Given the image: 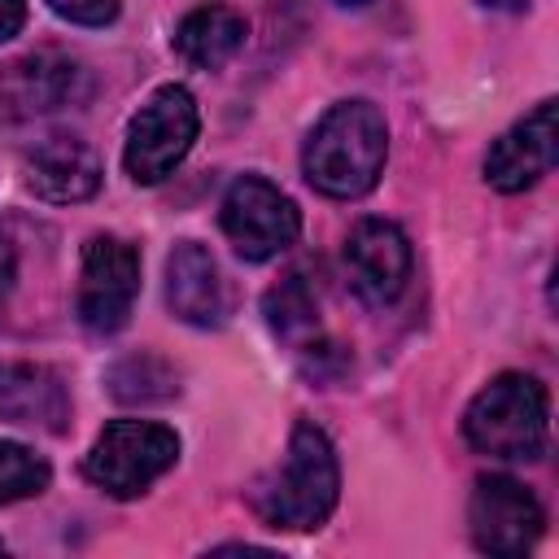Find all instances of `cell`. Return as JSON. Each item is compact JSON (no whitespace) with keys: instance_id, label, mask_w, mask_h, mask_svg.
I'll use <instances>...</instances> for the list:
<instances>
[{"instance_id":"cell-21","label":"cell","mask_w":559,"mask_h":559,"mask_svg":"<svg viewBox=\"0 0 559 559\" xmlns=\"http://www.w3.org/2000/svg\"><path fill=\"white\" fill-rule=\"evenodd\" d=\"M13 280H17V258H13L9 236L0 231V306H4V297H9V288H13Z\"/></svg>"},{"instance_id":"cell-8","label":"cell","mask_w":559,"mask_h":559,"mask_svg":"<svg viewBox=\"0 0 559 559\" xmlns=\"http://www.w3.org/2000/svg\"><path fill=\"white\" fill-rule=\"evenodd\" d=\"M467 528L485 555L515 559L537 546V537L546 528V511H542L537 493L528 485H520L515 476H480L472 485Z\"/></svg>"},{"instance_id":"cell-3","label":"cell","mask_w":559,"mask_h":559,"mask_svg":"<svg viewBox=\"0 0 559 559\" xmlns=\"http://www.w3.org/2000/svg\"><path fill=\"white\" fill-rule=\"evenodd\" d=\"M550 432V397L537 376L502 371L463 411V437L489 459H537Z\"/></svg>"},{"instance_id":"cell-15","label":"cell","mask_w":559,"mask_h":559,"mask_svg":"<svg viewBox=\"0 0 559 559\" xmlns=\"http://www.w3.org/2000/svg\"><path fill=\"white\" fill-rule=\"evenodd\" d=\"M0 419L39 432H61L70 419V393L61 376L39 362H0Z\"/></svg>"},{"instance_id":"cell-1","label":"cell","mask_w":559,"mask_h":559,"mask_svg":"<svg viewBox=\"0 0 559 559\" xmlns=\"http://www.w3.org/2000/svg\"><path fill=\"white\" fill-rule=\"evenodd\" d=\"M384 157H389L384 114L371 100H341L314 122L301 148V175L314 192L354 201L380 183Z\"/></svg>"},{"instance_id":"cell-7","label":"cell","mask_w":559,"mask_h":559,"mask_svg":"<svg viewBox=\"0 0 559 559\" xmlns=\"http://www.w3.org/2000/svg\"><path fill=\"white\" fill-rule=\"evenodd\" d=\"M135 293H140V249L122 236H92L83 245L79 323L96 336L118 332L131 319Z\"/></svg>"},{"instance_id":"cell-24","label":"cell","mask_w":559,"mask_h":559,"mask_svg":"<svg viewBox=\"0 0 559 559\" xmlns=\"http://www.w3.org/2000/svg\"><path fill=\"white\" fill-rule=\"evenodd\" d=\"M0 550H4V542H0Z\"/></svg>"},{"instance_id":"cell-10","label":"cell","mask_w":559,"mask_h":559,"mask_svg":"<svg viewBox=\"0 0 559 559\" xmlns=\"http://www.w3.org/2000/svg\"><path fill=\"white\" fill-rule=\"evenodd\" d=\"M87 96V74L79 61L61 52H26L0 70V114L9 118H35L66 109Z\"/></svg>"},{"instance_id":"cell-14","label":"cell","mask_w":559,"mask_h":559,"mask_svg":"<svg viewBox=\"0 0 559 559\" xmlns=\"http://www.w3.org/2000/svg\"><path fill=\"white\" fill-rule=\"evenodd\" d=\"M166 306L192 328H218L227 319V288L214 253L201 240H179L166 258Z\"/></svg>"},{"instance_id":"cell-12","label":"cell","mask_w":559,"mask_h":559,"mask_svg":"<svg viewBox=\"0 0 559 559\" xmlns=\"http://www.w3.org/2000/svg\"><path fill=\"white\" fill-rule=\"evenodd\" d=\"M262 314L271 323V332L306 362L310 376H328L323 362H345V354H336V345L323 336V323H319V306H314V293L306 284L301 271L284 275L275 288H266L262 297Z\"/></svg>"},{"instance_id":"cell-6","label":"cell","mask_w":559,"mask_h":559,"mask_svg":"<svg viewBox=\"0 0 559 559\" xmlns=\"http://www.w3.org/2000/svg\"><path fill=\"white\" fill-rule=\"evenodd\" d=\"M218 223H223V236L231 240V249L245 262H271V258H280L297 240L301 210L271 179L240 175L227 188L223 205H218Z\"/></svg>"},{"instance_id":"cell-20","label":"cell","mask_w":559,"mask_h":559,"mask_svg":"<svg viewBox=\"0 0 559 559\" xmlns=\"http://www.w3.org/2000/svg\"><path fill=\"white\" fill-rule=\"evenodd\" d=\"M26 22V0H0V44L13 39Z\"/></svg>"},{"instance_id":"cell-11","label":"cell","mask_w":559,"mask_h":559,"mask_svg":"<svg viewBox=\"0 0 559 559\" xmlns=\"http://www.w3.org/2000/svg\"><path fill=\"white\" fill-rule=\"evenodd\" d=\"M555 100H537L515 127H507L485 153V179L498 192H524L555 170Z\"/></svg>"},{"instance_id":"cell-22","label":"cell","mask_w":559,"mask_h":559,"mask_svg":"<svg viewBox=\"0 0 559 559\" xmlns=\"http://www.w3.org/2000/svg\"><path fill=\"white\" fill-rule=\"evenodd\" d=\"M341 4H349V9H358V4H367V0H341Z\"/></svg>"},{"instance_id":"cell-9","label":"cell","mask_w":559,"mask_h":559,"mask_svg":"<svg viewBox=\"0 0 559 559\" xmlns=\"http://www.w3.org/2000/svg\"><path fill=\"white\" fill-rule=\"evenodd\" d=\"M411 240L389 218H362L345 240V266L362 301L389 306L411 284Z\"/></svg>"},{"instance_id":"cell-17","label":"cell","mask_w":559,"mask_h":559,"mask_svg":"<svg viewBox=\"0 0 559 559\" xmlns=\"http://www.w3.org/2000/svg\"><path fill=\"white\" fill-rule=\"evenodd\" d=\"M175 389V367H166L157 354H131L109 371V393L118 402H166Z\"/></svg>"},{"instance_id":"cell-2","label":"cell","mask_w":559,"mask_h":559,"mask_svg":"<svg viewBox=\"0 0 559 559\" xmlns=\"http://www.w3.org/2000/svg\"><path fill=\"white\" fill-rule=\"evenodd\" d=\"M249 498L266 528H288V533L319 528L341 498V463L328 432L314 419H297L288 432L284 463L266 472Z\"/></svg>"},{"instance_id":"cell-4","label":"cell","mask_w":559,"mask_h":559,"mask_svg":"<svg viewBox=\"0 0 559 559\" xmlns=\"http://www.w3.org/2000/svg\"><path fill=\"white\" fill-rule=\"evenodd\" d=\"M179 459V437L153 419H114L92 441L83 476L109 498H140Z\"/></svg>"},{"instance_id":"cell-18","label":"cell","mask_w":559,"mask_h":559,"mask_svg":"<svg viewBox=\"0 0 559 559\" xmlns=\"http://www.w3.org/2000/svg\"><path fill=\"white\" fill-rule=\"evenodd\" d=\"M48 480H52V467L44 454H35L22 441H0V507L44 493Z\"/></svg>"},{"instance_id":"cell-16","label":"cell","mask_w":559,"mask_h":559,"mask_svg":"<svg viewBox=\"0 0 559 559\" xmlns=\"http://www.w3.org/2000/svg\"><path fill=\"white\" fill-rule=\"evenodd\" d=\"M249 22L227 4H201L175 26V52L197 70H223L245 48Z\"/></svg>"},{"instance_id":"cell-23","label":"cell","mask_w":559,"mask_h":559,"mask_svg":"<svg viewBox=\"0 0 559 559\" xmlns=\"http://www.w3.org/2000/svg\"><path fill=\"white\" fill-rule=\"evenodd\" d=\"M507 4H511V9H520V4H528V0H507Z\"/></svg>"},{"instance_id":"cell-19","label":"cell","mask_w":559,"mask_h":559,"mask_svg":"<svg viewBox=\"0 0 559 559\" xmlns=\"http://www.w3.org/2000/svg\"><path fill=\"white\" fill-rule=\"evenodd\" d=\"M48 9L74 26H109L118 17V0H48Z\"/></svg>"},{"instance_id":"cell-5","label":"cell","mask_w":559,"mask_h":559,"mask_svg":"<svg viewBox=\"0 0 559 559\" xmlns=\"http://www.w3.org/2000/svg\"><path fill=\"white\" fill-rule=\"evenodd\" d=\"M201 114L183 83H162L127 127L122 166L135 183H162L197 144Z\"/></svg>"},{"instance_id":"cell-13","label":"cell","mask_w":559,"mask_h":559,"mask_svg":"<svg viewBox=\"0 0 559 559\" xmlns=\"http://www.w3.org/2000/svg\"><path fill=\"white\" fill-rule=\"evenodd\" d=\"M100 157L87 140L79 135H44L31 153H26V183L35 197L70 205V201H87L100 188Z\"/></svg>"}]
</instances>
